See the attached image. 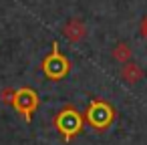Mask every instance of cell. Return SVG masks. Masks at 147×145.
Masks as SVG:
<instances>
[{
    "label": "cell",
    "mask_w": 147,
    "mask_h": 145,
    "mask_svg": "<svg viewBox=\"0 0 147 145\" xmlns=\"http://www.w3.org/2000/svg\"><path fill=\"white\" fill-rule=\"evenodd\" d=\"M63 32H65V36H67L71 42H81V40L87 38L89 28H87L85 20H81L79 16H71V18H67V22L63 24Z\"/></svg>",
    "instance_id": "1"
},
{
    "label": "cell",
    "mask_w": 147,
    "mask_h": 145,
    "mask_svg": "<svg viewBox=\"0 0 147 145\" xmlns=\"http://www.w3.org/2000/svg\"><path fill=\"white\" fill-rule=\"evenodd\" d=\"M141 30H143V34H147V16H145L143 22H141Z\"/></svg>",
    "instance_id": "5"
},
{
    "label": "cell",
    "mask_w": 147,
    "mask_h": 145,
    "mask_svg": "<svg viewBox=\"0 0 147 145\" xmlns=\"http://www.w3.org/2000/svg\"><path fill=\"white\" fill-rule=\"evenodd\" d=\"M111 55H113V59H115L117 63H121V65L133 61V49H131V45H129L127 40H117V42L113 45V49H111Z\"/></svg>",
    "instance_id": "3"
},
{
    "label": "cell",
    "mask_w": 147,
    "mask_h": 145,
    "mask_svg": "<svg viewBox=\"0 0 147 145\" xmlns=\"http://www.w3.org/2000/svg\"><path fill=\"white\" fill-rule=\"evenodd\" d=\"M0 101L6 103V105H14V101H16V91L10 89V87H4L2 91H0Z\"/></svg>",
    "instance_id": "4"
},
{
    "label": "cell",
    "mask_w": 147,
    "mask_h": 145,
    "mask_svg": "<svg viewBox=\"0 0 147 145\" xmlns=\"http://www.w3.org/2000/svg\"><path fill=\"white\" fill-rule=\"evenodd\" d=\"M119 75H121V79H123L125 83H129V85H137V83H139V81L145 77L143 69H141V67H139L135 61H129V63L121 65Z\"/></svg>",
    "instance_id": "2"
}]
</instances>
